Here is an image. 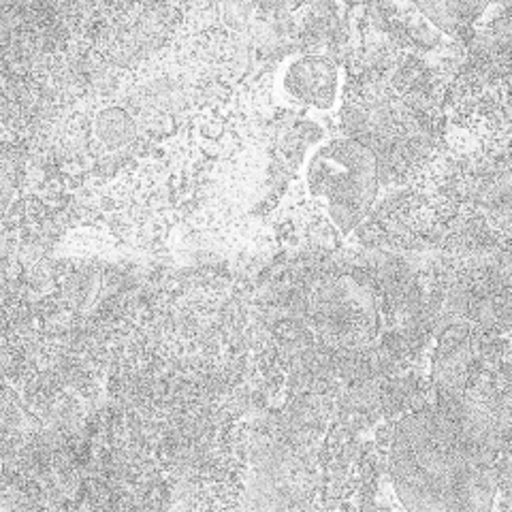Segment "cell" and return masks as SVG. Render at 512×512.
Wrapping results in <instances>:
<instances>
[{
	"instance_id": "6da1fadb",
	"label": "cell",
	"mask_w": 512,
	"mask_h": 512,
	"mask_svg": "<svg viewBox=\"0 0 512 512\" xmlns=\"http://www.w3.org/2000/svg\"><path fill=\"white\" fill-rule=\"evenodd\" d=\"M338 73L329 60L303 58L295 62L286 75V90L293 92L303 105L329 109L335 99Z\"/></svg>"
},
{
	"instance_id": "7a4b0ae2",
	"label": "cell",
	"mask_w": 512,
	"mask_h": 512,
	"mask_svg": "<svg viewBox=\"0 0 512 512\" xmlns=\"http://www.w3.org/2000/svg\"><path fill=\"white\" fill-rule=\"evenodd\" d=\"M137 124L120 107H105L96 116V139L103 148H131L137 141Z\"/></svg>"
}]
</instances>
